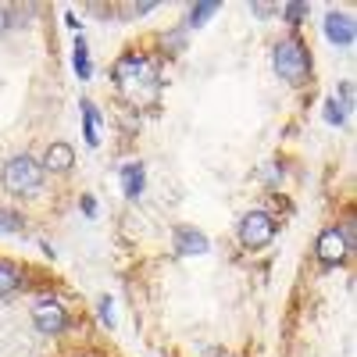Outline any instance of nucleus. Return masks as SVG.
Here are the masks:
<instances>
[{"label": "nucleus", "instance_id": "19", "mask_svg": "<svg viewBox=\"0 0 357 357\" xmlns=\"http://www.w3.org/2000/svg\"><path fill=\"white\" fill-rule=\"evenodd\" d=\"M151 8H154V4H126L122 11H126V15H146Z\"/></svg>", "mask_w": 357, "mask_h": 357}, {"label": "nucleus", "instance_id": "6", "mask_svg": "<svg viewBox=\"0 0 357 357\" xmlns=\"http://www.w3.org/2000/svg\"><path fill=\"white\" fill-rule=\"evenodd\" d=\"M172 247L183 254V257H197V254H207V236L200 232V229H190V225H178L175 232H172Z\"/></svg>", "mask_w": 357, "mask_h": 357}, {"label": "nucleus", "instance_id": "9", "mask_svg": "<svg viewBox=\"0 0 357 357\" xmlns=\"http://www.w3.org/2000/svg\"><path fill=\"white\" fill-rule=\"evenodd\" d=\"M146 75V61L136 54H126L122 61H114V79L118 82H129V79H143Z\"/></svg>", "mask_w": 357, "mask_h": 357}, {"label": "nucleus", "instance_id": "16", "mask_svg": "<svg viewBox=\"0 0 357 357\" xmlns=\"http://www.w3.org/2000/svg\"><path fill=\"white\" fill-rule=\"evenodd\" d=\"M282 15H286V22H289V25H301V22L307 18V4H286V11H282Z\"/></svg>", "mask_w": 357, "mask_h": 357}, {"label": "nucleus", "instance_id": "5", "mask_svg": "<svg viewBox=\"0 0 357 357\" xmlns=\"http://www.w3.org/2000/svg\"><path fill=\"white\" fill-rule=\"evenodd\" d=\"M314 250H318V261L329 264V268H333V264H343L347 254H350V247H347V240L340 236V229H325V232L318 236Z\"/></svg>", "mask_w": 357, "mask_h": 357}, {"label": "nucleus", "instance_id": "3", "mask_svg": "<svg viewBox=\"0 0 357 357\" xmlns=\"http://www.w3.org/2000/svg\"><path fill=\"white\" fill-rule=\"evenodd\" d=\"M275 236V218L264 215V211H250L243 222H240V243L247 250H257V247H268Z\"/></svg>", "mask_w": 357, "mask_h": 357}, {"label": "nucleus", "instance_id": "20", "mask_svg": "<svg viewBox=\"0 0 357 357\" xmlns=\"http://www.w3.org/2000/svg\"><path fill=\"white\" fill-rule=\"evenodd\" d=\"M8 29H11V15H8V8H4V4H0V36H4Z\"/></svg>", "mask_w": 357, "mask_h": 357}, {"label": "nucleus", "instance_id": "12", "mask_svg": "<svg viewBox=\"0 0 357 357\" xmlns=\"http://www.w3.org/2000/svg\"><path fill=\"white\" fill-rule=\"evenodd\" d=\"M82 114H86V143L89 146H97V107L93 104H89V100H82Z\"/></svg>", "mask_w": 357, "mask_h": 357}, {"label": "nucleus", "instance_id": "8", "mask_svg": "<svg viewBox=\"0 0 357 357\" xmlns=\"http://www.w3.org/2000/svg\"><path fill=\"white\" fill-rule=\"evenodd\" d=\"M75 165V151L68 143H50L43 154V172H68Z\"/></svg>", "mask_w": 357, "mask_h": 357}, {"label": "nucleus", "instance_id": "13", "mask_svg": "<svg viewBox=\"0 0 357 357\" xmlns=\"http://www.w3.org/2000/svg\"><path fill=\"white\" fill-rule=\"evenodd\" d=\"M75 72H79V79H89V54H86V43L82 40H75Z\"/></svg>", "mask_w": 357, "mask_h": 357}, {"label": "nucleus", "instance_id": "2", "mask_svg": "<svg viewBox=\"0 0 357 357\" xmlns=\"http://www.w3.org/2000/svg\"><path fill=\"white\" fill-rule=\"evenodd\" d=\"M272 65L279 72V79L286 82H304L307 79V68H311V57H307V47L301 40H282L275 50H272Z\"/></svg>", "mask_w": 357, "mask_h": 357}, {"label": "nucleus", "instance_id": "17", "mask_svg": "<svg viewBox=\"0 0 357 357\" xmlns=\"http://www.w3.org/2000/svg\"><path fill=\"white\" fill-rule=\"evenodd\" d=\"M343 104H336V100H329V104H325V122H333V126H340L343 122Z\"/></svg>", "mask_w": 357, "mask_h": 357}, {"label": "nucleus", "instance_id": "14", "mask_svg": "<svg viewBox=\"0 0 357 357\" xmlns=\"http://www.w3.org/2000/svg\"><path fill=\"white\" fill-rule=\"evenodd\" d=\"M0 232H22V215L0 207Z\"/></svg>", "mask_w": 357, "mask_h": 357}, {"label": "nucleus", "instance_id": "7", "mask_svg": "<svg viewBox=\"0 0 357 357\" xmlns=\"http://www.w3.org/2000/svg\"><path fill=\"white\" fill-rule=\"evenodd\" d=\"M325 36H329V43H336V47H350L354 43V22H350V15L329 11V18H325Z\"/></svg>", "mask_w": 357, "mask_h": 357}, {"label": "nucleus", "instance_id": "10", "mask_svg": "<svg viewBox=\"0 0 357 357\" xmlns=\"http://www.w3.org/2000/svg\"><path fill=\"white\" fill-rule=\"evenodd\" d=\"M122 190H126V197H139L143 193V165H126L122 168Z\"/></svg>", "mask_w": 357, "mask_h": 357}, {"label": "nucleus", "instance_id": "18", "mask_svg": "<svg viewBox=\"0 0 357 357\" xmlns=\"http://www.w3.org/2000/svg\"><path fill=\"white\" fill-rule=\"evenodd\" d=\"M100 318H104L107 325H114V311H111V301H107V296L100 301Z\"/></svg>", "mask_w": 357, "mask_h": 357}, {"label": "nucleus", "instance_id": "4", "mask_svg": "<svg viewBox=\"0 0 357 357\" xmlns=\"http://www.w3.org/2000/svg\"><path fill=\"white\" fill-rule=\"evenodd\" d=\"M33 325L43 336H61L68 329V311L57 304V301H40L33 307Z\"/></svg>", "mask_w": 357, "mask_h": 357}, {"label": "nucleus", "instance_id": "11", "mask_svg": "<svg viewBox=\"0 0 357 357\" xmlns=\"http://www.w3.org/2000/svg\"><path fill=\"white\" fill-rule=\"evenodd\" d=\"M18 286H22V272H18L15 264L0 261V296H11Z\"/></svg>", "mask_w": 357, "mask_h": 357}, {"label": "nucleus", "instance_id": "1", "mask_svg": "<svg viewBox=\"0 0 357 357\" xmlns=\"http://www.w3.org/2000/svg\"><path fill=\"white\" fill-rule=\"evenodd\" d=\"M0 183H4V190L15 193V197H29V193H36L43 186V165L36 158H29V154H18L4 165Z\"/></svg>", "mask_w": 357, "mask_h": 357}, {"label": "nucleus", "instance_id": "15", "mask_svg": "<svg viewBox=\"0 0 357 357\" xmlns=\"http://www.w3.org/2000/svg\"><path fill=\"white\" fill-rule=\"evenodd\" d=\"M211 15H218V4H197L190 8V25H204Z\"/></svg>", "mask_w": 357, "mask_h": 357}]
</instances>
